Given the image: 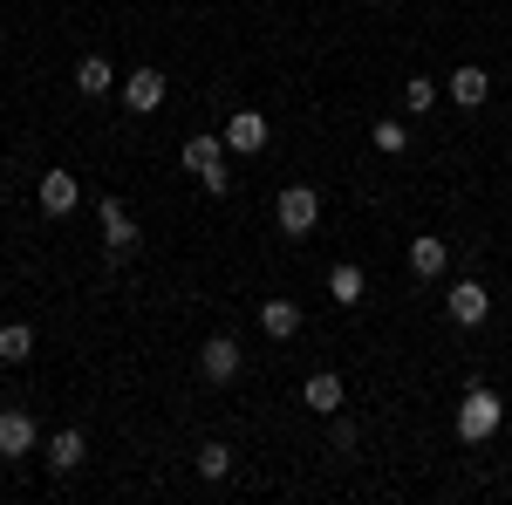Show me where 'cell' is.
I'll list each match as a JSON object with an SVG mask.
<instances>
[{
    "mask_svg": "<svg viewBox=\"0 0 512 505\" xmlns=\"http://www.w3.org/2000/svg\"><path fill=\"white\" fill-rule=\"evenodd\" d=\"M185 171L198 178V192L226 198V192H233V171H226V137H185Z\"/></svg>",
    "mask_w": 512,
    "mask_h": 505,
    "instance_id": "1",
    "label": "cell"
},
{
    "mask_svg": "<svg viewBox=\"0 0 512 505\" xmlns=\"http://www.w3.org/2000/svg\"><path fill=\"white\" fill-rule=\"evenodd\" d=\"M499 417H506V403H499L485 383H472L465 403H458V437H465V444H485V437L499 430Z\"/></svg>",
    "mask_w": 512,
    "mask_h": 505,
    "instance_id": "2",
    "label": "cell"
},
{
    "mask_svg": "<svg viewBox=\"0 0 512 505\" xmlns=\"http://www.w3.org/2000/svg\"><path fill=\"white\" fill-rule=\"evenodd\" d=\"M274 219H280V233H287V239H308V233H315V219H321V198H315V185H280V198H274Z\"/></svg>",
    "mask_w": 512,
    "mask_h": 505,
    "instance_id": "3",
    "label": "cell"
},
{
    "mask_svg": "<svg viewBox=\"0 0 512 505\" xmlns=\"http://www.w3.org/2000/svg\"><path fill=\"white\" fill-rule=\"evenodd\" d=\"M96 212H103V246H110V260H130L144 239H137V219L123 212V198H103Z\"/></svg>",
    "mask_w": 512,
    "mask_h": 505,
    "instance_id": "4",
    "label": "cell"
},
{
    "mask_svg": "<svg viewBox=\"0 0 512 505\" xmlns=\"http://www.w3.org/2000/svg\"><path fill=\"white\" fill-rule=\"evenodd\" d=\"M198 376H205V383H239V342L233 335H212V342L198 349Z\"/></svg>",
    "mask_w": 512,
    "mask_h": 505,
    "instance_id": "5",
    "label": "cell"
},
{
    "mask_svg": "<svg viewBox=\"0 0 512 505\" xmlns=\"http://www.w3.org/2000/svg\"><path fill=\"white\" fill-rule=\"evenodd\" d=\"M444 314H451V321H458V328H478V321H485V314H492V294H485V287H478V280H458V287H451V294H444Z\"/></svg>",
    "mask_w": 512,
    "mask_h": 505,
    "instance_id": "6",
    "label": "cell"
},
{
    "mask_svg": "<svg viewBox=\"0 0 512 505\" xmlns=\"http://www.w3.org/2000/svg\"><path fill=\"white\" fill-rule=\"evenodd\" d=\"M35 444H41V430L28 410H0V458H28Z\"/></svg>",
    "mask_w": 512,
    "mask_h": 505,
    "instance_id": "7",
    "label": "cell"
},
{
    "mask_svg": "<svg viewBox=\"0 0 512 505\" xmlns=\"http://www.w3.org/2000/svg\"><path fill=\"white\" fill-rule=\"evenodd\" d=\"M267 137H274V130H267V117H260V110H239V117L226 123V151H239V157L267 151Z\"/></svg>",
    "mask_w": 512,
    "mask_h": 505,
    "instance_id": "8",
    "label": "cell"
},
{
    "mask_svg": "<svg viewBox=\"0 0 512 505\" xmlns=\"http://www.w3.org/2000/svg\"><path fill=\"white\" fill-rule=\"evenodd\" d=\"M301 403H308L315 417H335V410L349 403V389H342V376H335V369H321V376H308V389H301Z\"/></svg>",
    "mask_w": 512,
    "mask_h": 505,
    "instance_id": "9",
    "label": "cell"
},
{
    "mask_svg": "<svg viewBox=\"0 0 512 505\" xmlns=\"http://www.w3.org/2000/svg\"><path fill=\"white\" fill-rule=\"evenodd\" d=\"M41 212L48 219H62V212H76V171H41Z\"/></svg>",
    "mask_w": 512,
    "mask_h": 505,
    "instance_id": "10",
    "label": "cell"
},
{
    "mask_svg": "<svg viewBox=\"0 0 512 505\" xmlns=\"http://www.w3.org/2000/svg\"><path fill=\"white\" fill-rule=\"evenodd\" d=\"M123 103H130L137 117H151V110L164 103V76H158V69H130V82H123Z\"/></svg>",
    "mask_w": 512,
    "mask_h": 505,
    "instance_id": "11",
    "label": "cell"
},
{
    "mask_svg": "<svg viewBox=\"0 0 512 505\" xmlns=\"http://www.w3.org/2000/svg\"><path fill=\"white\" fill-rule=\"evenodd\" d=\"M451 267V246H444V239L437 233H424V239H410V273H417V280H437V273Z\"/></svg>",
    "mask_w": 512,
    "mask_h": 505,
    "instance_id": "12",
    "label": "cell"
},
{
    "mask_svg": "<svg viewBox=\"0 0 512 505\" xmlns=\"http://www.w3.org/2000/svg\"><path fill=\"white\" fill-rule=\"evenodd\" d=\"M444 89H451V103H458V110H478V103H485V96H492V76H485V69H472V62H465V69H458V76L444 82Z\"/></svg>",
    "mask_w": 512,
    "mask_h": 505,
    "instance_id": "13",
    "label": "cell"
},
{
    "mask_svg": "<svg viewBox=\"0 0 512 505\" xmlns=\"http://www.w3.org/2000/svg\"><path fill=\"white\" fill-rule=\"evenodd\" d=\"M362 294H369V280H362V267H355V260L328 267V301H335V308H355Z\"/></svg>",
    "mask_w": 512,
    "mask_h": 505,
    "instance_id": "14",
    "label": "cell"
},
{
    "mask_svg": "<svg viewBox=\"0 0 512 505\" xmlns=\"http://www.w3.org/2000/svg\"><path fill=\"white\" fill-rule=\"evenodd\" d=\"M82 458H89V437L82 430H55L48 437V471H76Z\"/></svg>",
    "mask_w": 512,
    "mask_h": 505,
    "instance_id": "15",
    "label": "cell"
},
{
    "mask_svg": "<svg viewBox=\"0 0 512 505\" xmlns=\"http://www.w3.org/2000/svg\"><path fill=\"white\" fill-rule=\"evenodd\" d=\"M260 328H267L274 342H294V335H301V308H294V301H267V308H260Z\"/></svg>",
    "mask_w": 512,
    "mask_h": 505,
    "instance_id": "16",
    "label": "cell"
},
{
    "mask_svg": "<svg viewBox=\"0 0 512 505\" xmlns=\"http://www.w3.org/2000/svg\"><path fill=\"white\" fill-rule=\"evenodd\" d=\"M110 82H117V69H110L103 55H82V62H76V89H82V96H103Z\"/></svg>",
    "mask_w": 512,
    "mask_h": 505,
    "instance_id": "17",
    "label": "cell"
},
{
    "mask_svg": "<svg viewBox=\"0 0 512 505\" xmlns=\"http://www.w3.org/2000/svg\"><path fill=\"white\" fill-rule=\"evenodd\" d=\"M28 355H35V328L28 321H7L0 328V362H28Z\"/></svg>",
    "mask_w": 512,
    "mask_h": 505,
    "instance_id": "18",
    "label": "cell"
},
{
    "mask_svg": "<svg viewBox=\"0 0 512 505\" xmlns=\"http://www.w3.org/2000/svg\"><path fill=\"white\" fill-rule=\"evenodd\" d=\"M198 471H205V478H226V471H233V444H219V437L198 444Z\"/></svg>",
    "mask_w": 512,
    "mask_h": 505,
    "instance_id": "19",
    "label": "cell"
},
{
    "mask_svg": "<svg viewBox=\"0 0 512 505\" xmlns=\"http://www.w3.org/2000/svg\"><path fill=\"white\" fill-rule=\"evenodd\" d=\"M403 103H410V117H424V110L437 103V82L431 76H410V82H403Z\"/></svg>",
    "mask_w": 512,
    "mask_h": 505,
    "instance_id": "20",
    "label": "cell"
},
{
    "mask_svg": "<svg viewBox=\"0 0 512 505\" xmlns=\"http://www.w3.org/2000/svg\"><path fill=\"white\" fill-rule=\"evenodd\" d=\"M369 137H376V151H403V144H410V130H403V123H396V117H383V123H376V130H369Z\"/></svg>",
    "mask_w": 512,
    "mask_h": 505,
    "instance_id": "21",
    "label": "cell"
},
{
    "mask_svg": "<svg viewBox=\"0 0 512 505\" xmlns=\"http://www.w3.org/2000/svg\"><path fill=\"white\" fill-rule=\"evenodd\" d=\"M328 437H335V451H355V417L335 410V430H328Z\"/></svg>",
    "mask_w": 512,
    "mask_h": 505,
    "instance_id": "22",
    "label": "cell"
}]
</instances>
